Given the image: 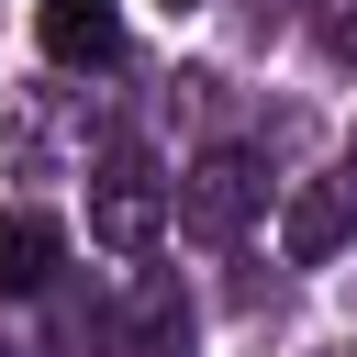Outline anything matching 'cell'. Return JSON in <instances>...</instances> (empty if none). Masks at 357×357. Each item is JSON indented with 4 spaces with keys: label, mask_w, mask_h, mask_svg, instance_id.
Returning a JSON list of instances; mask_svg holds the SVG:
<instances>
[{
    "label": "cell",
    "mask_w": 357,
    "mask_h": 357,
    "mask_svg": "<svg viewBox=\"0 0 357 357\" xmlns=\"http://www.w3.org/2000/svg\"><path fill=\"white\" fill-rule=\"evenodd\" d=\"M257 190H268V178H257L234 145H212V156H201V167L167 190V212H178V234H201V245H234V234L257 223Z\"/></svg>",
    "instance_id": "2"
},
{
    "label": "cell",
    "mask_w": 357,
    "mask_h": 357,
    "mask_svg": "<svg viewBox=\"0 0 357 357\" xmlns=\"http://www.w3.org/2000/svg\"><path fill=\"white\" fill-rule=\"evenodd\" d=\"M33 33H45L56 67H112L123 56V0H45Z\"/></svg>",
    "instance_id": "4"
},
{
    "label": "cell",
    "mask_w": 357,
    "mask_h": 357,
    "mask_svg": "<svg viewBox=\"0 0 357 357\" xmlns=\"http://www.w3.org/2000/svg\"><path fill=\"white\" fill-rule=\"evenodd\" d=\"M0 357H22V346H0Z\"/></svg>",
    "instance_id": "7"
},
{
    "label": "cell",
    "mask_w": 357,
    "mask_h": 357,
    "mask_svg": "<svg viewBox=\"0 0 357 357\" xmlns=\"http://www.w3.org/2000/svg\"><path fill=\"white\" fill-rule=\"evenodd\" d=\"M312 45L335 67H357V0H312Z\"/></svg>",
    "instance_id": "6"
},
{
    "label": "cell",
    "mask_w": 357,
    "mask_h": 357,
    "mask_svg": "<svg viewBox=\"0 0 357 357\" xmlns=\"http://www.w3.org/2000/svg\"><path fill=\"white\" fill-rule=\"evenodd\" d=\"M156 223H167V178H156V156H100L89 167V234L112 245V257H134V245H156Z\"/></svg>",
    "instance_id": "1"
},
{
    "label": "cell",
    "mask_w": 357,
    "mask_h": 357,
    "mask_svg": "<svg viewBox=\"0 0 357 357\" xmlns=\"http://www.w3.org/2000/svg\"><path fill=\"white\" fill-rule=\"evenodd\" d=\"M167 11H190V0H167Z\"/></svg>",
    "instance_id": "8"
},
{
    "label": "cell",
    "mask_w": 357,
    "mask_h": 357,
    "mask_svg": "<svg viewBox=\"0 0 357 357\" xmlns=\"http://www.w3.org/2000/svg\"><path fill=\"white\" fill-rule=\"evenodd\" d=\"M56 257H67L56 212H0V301H33L56 279Z\"/></svg>",
    "instance_id": "5"
},
{
    "label": "cell",
    "mask_w": 357,
    "mask_h": 357,
    "mask_svg": "<svg viewBox=\"0 0 357 357\" xmlns=\"http://www.w3.org/2000/svg\"><path fill=\"white\" fill-rule=\"evenodd\" d=\"M346 234H357V156H346L335 178H312V190L279 212V257H290V268H324Z\"/></svg>",
    "instance_id": "3"
}]
</instances>
